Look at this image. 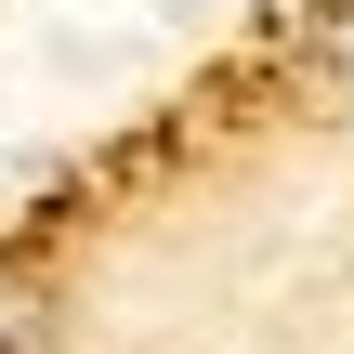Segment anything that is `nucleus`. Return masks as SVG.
Wrapping results in <instances>:
<instances>
[{
    "mask_svg": "<svg viewBox=\"0 0 354 354\" xmlns=\"http://www.w3.org/2000/svg\"><path fill=\"white\" fill-rule=\"evenodd\" d=\"M0 354H39V289L0 276Z\"/></svg>",
    "mask_w": 354,
    "mask_h": 354,
    "instance_id": "1",
    "label": "nucleus"
}]
</instances>
